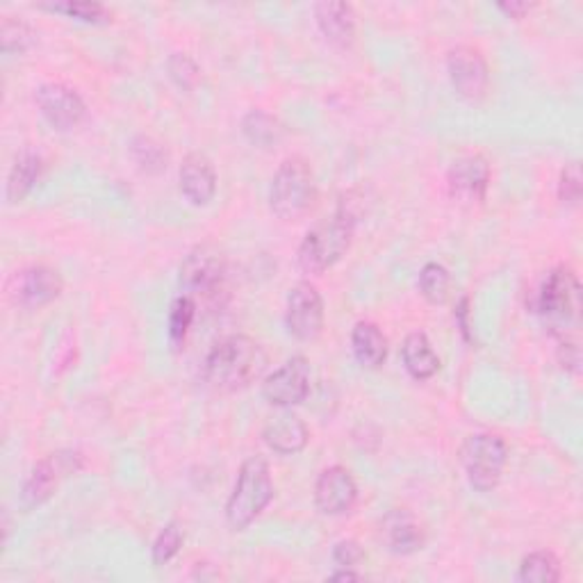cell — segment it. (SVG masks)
I'll return each mask as SVG.
<instances>
[{
    "label": "cell",
    "instance_id": "cell-1",
    "mask_svg": "<svg viewBox=\"0 0 583 583\" xmlns=\"http://www.w3.org/2000/svg\"><path fill=\"white\" fill-rule=\"evenodd\" d=\"M267 365L262 346L247 335H230L206 358V381L219 393H236L253 383Z\"/></svg>",
    "mask_w": 583,
    "mask_h": 583
},
{
    "label": "cell",
    "instance_id": "cell-2",
    "mask_svg": "<svg viewBox=\"0 0 583 583\" xmlns=\"http://www.w3.org/2000/svg\"><path fill=\"white\" fill-rule=\"evenodd\" d=\"M356 223L358 215L354 208L342 204L331 217L310 228L296 256L305 274H324L326 269L337 264L354 242Z\"/></svg>",
    "mask_w": 583,
    "mask_h": 583
},
{
    "label": "cell",
    "instance_id": "cell-3",
    "mask_svg": "<svg viewBox=\"0 0 583 583\" xmlns=\"http://www.w3.org/2000/svg\"><path fill=\"white\" fill-rule=\"evenodd\" d=\"M531 308L545 320L559 340H576L568 335L579 326L581 315V283L574 271L565 264L552 269L535 290Z\"/></svg>",
    "mask_w": 583,
    "mask_h": 583
},
{
    "label": "cell",
    "instance_id": "cell-4",
    "mask_svg": "<svg viewBox=\"0 0 583 583\" xmlns=\"http://www.w3.org/2000/svg\"><path fill=\"white\" fill-rule=\"evenodd\" d=\"M271 499H274V481H271L267 460L260 456L247 458L226 503L228 524L236 531L247 529L260 518Z\"/></svg>",
    "mask_w": 583,
    "mask_h": 583
},
{
    "label": "cell",
    "instance_id": "cell-5",
    "mask_svg": "<svg viewBox=\"0 0 583 583\" xmlns=\"http://www.w3.org/2000/svg\"><path fill=\"white\" fill-rule=\"evenodd\" d=\"M317 204V183L303 158H288L279 167L269 189L271 212L283 221H299Z\"/></svg>",
    "mask_w": 583,
    "mask_h": 583
},
{
    "label": "cell",
    "instance_id": "cell-6",
    "mask_svg": "<svg viewBox=\"0 0 583 583\" xmlns=\"http://www.w3.org/2000/svg\"><path fill=\"white\" fill-rule=\"evenodd\" d=\"M509 460V447L497 434H475L460 447V462L468 481L479 492H490L499 486Z\"/></svg>",
    "mask_w": 583,
    "mask_h": 583
},
{
    "label": "cell",
    "instance_id": "cell-7",
    "mask_svg": "<svg viewBox=\"0 0 583 583\" xmlns=\"http://www.w3.org/2000/svg\"><path fill=\"white\" fill-rule=\"evenodd\" d=\"M81 468H83V456L73 449L55 451L46 456L44 460H39L32 468V472L28 475V479L23 481L21 507L25 511L42 507V503H46L53 497L60 481Z\"/></svg>",
    "mask_w": 583,
    "mask_h": 583
},
{
    "label": "cell",
    "instance_id": "cell-8",
    "mask_svg": "<svg viewBox=\"0 0 583 583\" xmlns=\"http://www.w3.org/2000/svg\"><path fill=\"white\" fill-rule=\"evenodd\" d=\"M226 281V258L212 244L191 249L180 264V285L187 296L197 301L215 299L223 290Z\"/></svg>",
    "mask_w": 583,
    "mask_h": 583
},
{
    "label": "cell",
    "instance_id": "cell-9",
    "mask_svg": "<svg viewBox=\"0 0 583 583\" xmlns=\"http://www.w3.org/2000/svg\"><path fill=\"white\" fill-rule=\"evenodd\" d=\"M288 333L301 342H313L324 329V301L315 285L299 283L288 294L285 305Z\"/></svg>",
    "mask_w": 583,
    "mask_h": 583
},
{
    "label": "cell",
    "instance_id": "cell-10",
    "mask_svg": "<svg viewBox=\"0 0 583 583\" xmlns=\"http://www.w3.org/2000/svg\"><path fill=\"white\" fill-rule=\"evenodd\" d=\"M62 290H64L62 277L55 269L44 267V264H34V267H25L17 271L8 285L12 301L28 310L49 305L62 294Z\"/></svg>",
    "mask_w": 583,
    "mask_h": 583
},
{
    "label": "cell",
    "instance_id": "cell-11",
    "mask_svg": "<svg viewBox=\"0 0 583 583\" xmlns=\"http://www.w3.org/2000/svg\"><path fill=\"white\" fill-rule=\"evenodd\" d=\"M310 393V363L303 356L290 358L262 381V397L279 408H292L305 402Z\"/></svg>",
    "mask_w": 583,
    "mask_h": 583
},
{
    "label": "cell",
    "instance_id": "cell-12",
    "mask_svg": "<svg viewBox=\"0 0 583 583\" xmlns=\"http://www.w3.org/2000/svg\"><path fill=\"white\" fill-rule=\"evenodd\" d=\"M447 71H449V81L458 96L468 98V101H479L488 92L490 83V71L488 62L481 55V51L472 46H458L449 51L447 55Z\"/></svg>",
    "mask_w": 583,
    "mask_h": 583
},
{
    "label": "cell",
    "instance_id": "cell-13",
    "mask_svg": "<svg viewBox=\"0 0 583 583\" xmlns=\"http://www.w3.org/2000/svg\"><path fill=\"white\" fill-rule=\"evenodd\" d=\"M34 101L39 112L44 114V119L58 131H73L83 124L87 114V105L81 94L62 83L42 85L37 90Z\"/></svg>",
    "mask_w": 583,
    "mask_h": 583
},
{
    "label": "cell",
    "instance_id": "cell-14",
    "mask_svg": "<svg viewBox=\"0 0 583 583\" xmlns=\"http://www.w3.org/2000/svg\"><path fill=\"white\" fill-rule=\"evenodd\" d=\"M447 187L451 199L458 204H481L488 194L490 187V165L479 153L472 155H462L458 158L449 174H447Z\"/></svg>",
    "mask_w": 583,
    "mask_h": 583
},
{
    "label": "cell",
    "instance_id": "cell-15",
    "mask_svg": "<svg viewBox=\"0 0 583 583\" xmlns=\"http://www.w3.org/2000/svg\"><path fill=\"white\" fill-rule=\"evenodd\" d=\"M358 486L346 468H326L315 483V503L324 516H344L356 507Z\"/></svg>",
    "mask_w": 583,
    "mask_h": 583
},
{
    "label": "cell",
    "instance_id": "cell-16",
    "mask_svg": "<svg viewBox=\"0 0 583 583\" xmlns=\"http://www.w3.org/2000/svg\"><path fill=\"white\" fill-rule=\"evenodd\" d=\"M180 191L191 206H208L217 194V174L208 155L189 153L180 165Z\"/></svg>",
    "mask_w": 583,
    "mask_h": 583
},
{
    "label": "cell",
    "instance_id": "cell-17",
    "mask_svg": "<svg viewBox=\"0 0 583 583\" xmlns=\"http://www.w3.org/2000/svg\"><path fill=\"white\" fill-rule=\"evenodd\" d=\"M381 535L385 540L387 550L399 556L415 554L417 550L424 548V542H426V533L421 524L406 509H395L383 518Z\"/></svg>",
    "mask_w": 583,
    "mask_h": 583
},
{
    "label": "cell",
    "instance_id": "cell-18",
    "mask_svg": "<svg viewBox=\"0 0 583 583\" xmlns=\"http://www.w3.org/2000/svg\"><path fill=\"white\" fill-rule=\"evenodd\" d=\"M264 445L281 456H294L308 445V426L294 413H281L264 424Z\"/></svg>",
    "mask_w": 583,
    "mask_h": 583
},
{
    "label": "cell",
    "instance_id": "cell-19",
    "mask_svg": "<svg viewBox=\"0 0 583 583\" xmlns=\"http://www.w3.org/2000/svg\"><path fill=\"white\" fill-rule=\"evenodd\" d=\"M315 19L322 34L337 49H352L356 42V12L348 3H317Z\"/></svg>",
    "mask_w": 583,
    "mask_h": 583
},
{
    "label": "cell",
    "instance_id": "cell-20",
    "mask_svg": "<svg viewBox=\"0 0 583 583\" xmlns=\"http://www.w3.org/2000/svg\"><path fill=\"white\" fill-rule=\"evenodd\" d=\"M402 361L406 372L415 378V381H426L438 374L440 369V358L434 352V344L431 340L426 337V333L415 331L404 340L402 346Z\"/></svg>",
    "mask_w": 583,
    "mask_h": 583
},
{
    "label": "cell",
    "instance_id": "cell-21",
    "mask_svg": "<svg viewBox=\"0 0 583 583\" xmlns=\"http://www.w3.org/2000/svg\"><path fill=\"white\" fill-rule=\"evenodd\" d=\"M352 348L361 367L378 369L387 358V337L374 322H358L352 331Z\"/></svg>",
    "mask_w": 583,
    "mask_h": 583
},
{
    "label": "cell",
    "instance_id": "cell-22",
    "mask_svg": "<svg viewBox=\"0 0 583 583\" xmlns=\"http://www.w3.org/2000/svg\"><path fill=\"white\" fill-rule=\"evenodd\" d=\"M42 176V158L34 150H23L8 178V201L19 204L32 191L34 183Z\"/></svg>",
    "mask_w": 583,
    "mask_h": 583
},
{
    "label": "cell",
    "instance_id": "cell-23",
    "mask_svg": "<svg viewBox=\"0 0 583 583\" xmlns=\"http://www.w3.org/2000/svg\"><path fill=\"white\" fill-rule=\"evenodd\" d=\"M242 135L247 137L249 144L258 148H269L283 139L285 128L277 116H271L269 112L251 110L242 119Z\"/></svg>",
    "mask_w": 583,
    "mask_h": 583
},
{
    "label": "cell",
    "instance_id": "cell-24",
    "mask_svg": "<svg viewBox=\"0 0 583 583\" xmlns=\"http://www.w3.org/2000/svg\"><path fill=\"white\" fill-rule=\"evenodd\" d=\"M131 155L135 165L144 171V174H163L169 165V153L165 148V144H160L158 139H153L148 135H137L131 142Z\"/></svg>",
    "mask_w": 583,
    "mask_h": 583
},
{
    "label": "cell",
    "instance_id": "cell-25",
    "mask_svg": "<svg viewBox=\"0 0 583 583\" xmlns=\"http://www.w3.org/2000/svg\"><path fill=\"white\" fill-rule=\"evenodd\" d=\"M518 579L524 583H556L561 581V561L548 550L533 552L522 559Z\"/></svg>",
    "mask_w": 583,
    "mask_h": 583
},
{
    "label": "cell",
    "instance_id": "cell-26",
    "mask_svg": "<svg viewBox=\"0 0 583 583\" xmlns=\"http://www.w3.org/2000/svg\"><path fill=\"white\" fill-rule=\"evenodd\" d=\"M42 10L64 14L69 19L92 23V25H107L112 21V12L101 3H90V0H66V3H39Z\"/></svg>",
    "mask_w": 583,
    "mask_h": 583
},
{
    "label": "cell",
    "instance_id": "cell-27",
    "mask_svg": "<svg viewBox=\"0 0 583 583\" xmlns=\"http://www.w3.org/2000/svg\"><path fill=\"white\" fill-rule=\"evenodd\" d=\"M417 288L426 301L434 303V305H443L449 299V290H451L449 271L438 262L424 264V269L419 271Z\"/></svg>",
    "mask_w": 583,
    "mask_h": 583
},
{
    "label": "cell",
    "instance_id": "cell-28",
    "mask_svg": "<svg viewBox=\"0 0 583 583\" xmlns=\"http://www.w3.org/2000/svg\"><path fill=\"white\" fill-rule=\"evenodd\" d=\"M34 30L21 19L8 17L0 25V49H3V53H25L34 46Z\"/></svg>",
    "mask_w": 583,
    "mask_h": 583
},
{
    "label": "cell",
    "instance_id": "cell-29",
    "mask_svg": "<svg viewBox=\"0 0 583 583\" xmlns=\"http://www.w3.org/2000/svg\"><path fill=\"white\" fill-rule=\"evenodd\" d=\"M183 540H185V533H183V527L178 522H169L160 533L158 538H155L153 548H150V561L155 568H163L167 565L171 559H176V554L180 552L183 548Z\"/></svg>",
    "mask_w": 583,
    "mask_h": 583
},
{
    "label": "cell",
    "instance_id": "cell-30",
    "mask_svg": "<svg viewBox=\"0 0 583 583\" xmlns=\"http://www.w3.org/2000/svg\"><path fill=\"white\" fill-rule=\"evenodd\" d=\"M194 317H197V301L187 294H180L169 310V337L174 344H180L185 340Z\"/></svg>",
    "mask_w": 583,
    "mask_h": 583
},
{
    "label": "cell",
    "instance_id": "cell-31",
    "mask_svg": "<svg viewBox=\"0 0 583 583\" xmlns=\"http://www.w3.org/2000/svg\"><path fill=\"white\" fill-rule=\"evenodd\" d=\"M167 73H169L171 81L185 92H191L194 87L201 83L199 64L194 62L189 55H185V53H174L167 60Z\"/></svg>",
    "mask_w": 583,
    "mask_h": 583
},
{
    "label": "cell",
    "instance_id": "cell-32",
    "mask_svg": "<svg viewBox=\"0 0 583 583\" xmlns=\"http://www.w3.org/2000/svg\"><path fill=\"white\" fill-rule=\"evenodd\" d=\"M581 191H583V183H581V165L579 163H570L565 165V169L561 171V180H559V199L568 206H576L581 201Z\"/></svg>",
    "mask_w": 583,
    "mask_h": 583
},
{
    "label": "cell",
    "instance_id": "cell-33",
    "mask_svg": "<svg viewBox=\"0 0 583 583\" xmlns=\"http://www.w3.org/2000/svg\"><path fill=\"white\" fill-rule=\"evenodd\" d=\"M363 559H365V552L356 540H340L333 548V563L337 568H356Z\"/></svg>",
    "mask_w": 583,
    "mask_h": 583
},
{
    "label": "cell",
    "instance_id": "cell-34",
    "mask_svg": "<svg viewBox=\"0 0 583 583\" xmlns=\"http://www.w3.org/2000/svg\"><path fill=\"white\" fill-rule=\"evenodd\" d=\"M559 363L568 372H579L581 365V352L576 340H559Z\"/></svg>",
    "mask_w": 583,
    "mask_h": 583
},
{
    "label": "cell",
    "instance_id": "cell-35",
    "mask_svg": "<svg viewBox=\"0 0 583 583\" xmlns=\"http://www.w3.org/2000/svg\"><path fill=\"white\" fill-rule=\"evenodd\" d=\"M468 315H470V299H468V296H462L460 303H458V310H456V320H458V324H460V331H462L465 340H472Z\"/></svg>",
    "mask_w": 583,
    "mask_h": 583
},
{
    "label": "cell",
    "instance_id": "cell-36",
    "mask_svg": "<svg viewBox=\"0 0 583 583\" xmlns=\"http://www.w3.org/2000/svg\"><path fill=\"white\" fill-rule=\"evenodd\" d=\"M497 8L507 14L509 19H522L527 12H531L535 6L533 3H518V0H511V3H497Z\"/></svg>",
    "mask_w": 583,
    "mask_h": 583
},
{
    "label": "cell",
    "instance_id": "cell-37",
    "mask_svg": "<svg viewBox=\"0 0 583 583\" xmlns=\"http://www.w3.org/2000/svg\"><path fill=\"white\" fill-rule=\"evenodd\" d=\"M331 579H333V581H358L361 574L352 572V568H342L340 572H333Z\"/></svg>",
    "mask_w": 583,
    "mask_h": 583
}]
</instances>
